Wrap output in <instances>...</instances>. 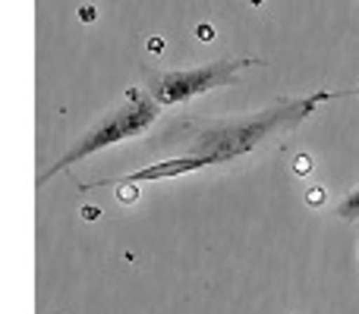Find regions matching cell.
<instances>
[{
    "instance_id": "obj_4",
    "label": "cell",
    "mask_w": 359,
    "mask_h": 314,
    "mask_svg": "<svg viewBox=\"0 0 359 314\" xmlns=\"http://www.w3.org/2000/svg\"><path fill=\"white\" fill-rule=\"evenodd\" d=\"M208 166L205 157H170V160H161V164H151V166H142V170H133L126 176H111V179H101V183H92V185H82V189H101V185H136V183H145V179H174V176H183V173H196Z\"/></svg>"
},
{
    "instance_id": "obj_3",
    "label": "cell",
    "mask_w": 359,
    "mask_h": 314,
    "mask_svg": "<svg viewBox=\"0 0 359 314\" xmlns=\"http://www.w3.org/2000/svg\"><path fill=\"white\" fill-rule=\"evenodd\" d=\"M259 60H215L196 69H170V73H158V69H145V94L158 101L161 107L186 104V101L198 98V94L211 92L221 85H233L236 73L252 66Z\"/></svg>"
},
{
    "instance_id": "obj_2",
    "label": "cell",
    "mask_w": 359,
    "mask_h": 314,
    "mask_svg": "<svg viewBox=\"0 0 359 314\" xmlns=\"http://www.w3.org/2000/svg\"><path fill=\"white\" fill-rule=\"evenodd\" d=\"M158 107H161V104H158V101H151L145 92H130V98H126L123 104L114 107L107 117H101L88 132H82V136L73 142V148L57 160V164H50L48 170L38 173L35 183L44 185L48 179H54L57 173H63V170H69L73 164H79V160L98 155L101 148H111V145L130 142V138L142 136V132L151 129V123L158 120Z\"/></svg>"
},
{
    "instance_id": "obj_6",
    "label": "cell",
    "mask_w": 359,
    "mask_h": 314,
    "mask_svg": "<svg viewBox=\"0 0 359 314\" xmlns=\"http://www.w3.org/2000/svg\"><path fill=\"white\" fill-rule=\"evenodd\" d=\"M331 98H359V88H350V92H341V94H331Z\"/></svg>"
},
{
    "instance_id": "obj_5",
    "label": "cell",
    "mask_w": 359,
    "mask_h": 314,
    "mask_svg": "<svg viewBox=\"0 0 359 314\" xmlns=\"http://www.w3.org/2000/svg\"><path fill=\"white\" fill-rule=\"evenodd\" d=\"M337 217H341V220H359V185L337 204Z\"/></svg>"
},
{
    "instance_id": "obj_1",
    "label": "cell",
    "mask_w": 359,
    "mask_h": 314,
    "mask_svg": "<svg viewBox=\"0 0 359 314\" xmlns=\"http://www.w3.org/2000/svg\"><path fill=\"white\" fill-rule=\"evenodd\" d=\"M318 101H331V92H316L306 98L278 101V104L265 107L259 113H249L240 120H221V123H208L198 132H192L186 142V155L205 157L208 164H224V160H236L268 138L280 136V132L297 129L303 120L312 117Z\"/></svg>"
}]
</instances>
